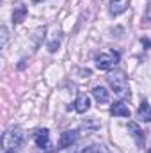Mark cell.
<instances>
[{
  "label": "cell",
  "mask_w": 151,
  "mask_h": 153,
  "mask_svg": "<svg viewBox=\"0 0 151 153\" xmlns=\"http://www.w3.org/2000/svg\"><path fill=\"white\" fill-rule=\"evenodd\" d=\"M21 143H23V130L20 126H11L2 135V146H4V150H16V148L21 146Z\"/></svg>",
  "instance_id": "cell-1"
},
{
  "label": "cell",
  "mask_w": 151,
  "mask_h": 153,
  "mask_svg": "<svg viewBox=\"0 0 151 153\" xmlns=\"http://www.w3.org/2000/svg\"><path fill=\"white\" fill-rule=\"evenodd\" d=\"M107 80H109V85L112 87V91L117 96L124 98V96L130 94V91H128V80H126V76H124L123 71H114V73H110V75L107 76Z\"/></svg>",
  "instance_id": "cell-2"
},
{
  "label": "cell",
  "mask_w": 151,
  "mask_h": 153,
  "mask_svg": "<svg viewBox=\"0 0 151 153\" xmlns=\"http://www.w3.org/2000/svg\"><path fill=\"white\" fill-rule=\"evenodd\" d=\"M94 62H96V68H98V70H101V71H110L114 66L119 62V53H117V52H103V53L96 55Z\"/></svg>",
  "instance_id": "cell-3"
},
{
  "label": "cell",
  "mask_w": 151,
  "mask_h": 153,
  "mask_svg": "<svg viewBox=\"0 0 151 153\" xmlns=\"http://www.w3.org/2000/svg\"><path fill=\"white\" fill-rule=\"evenodd\" d=\"M34 141H36V144H38L41 150H48L50 148V132H48V128L38 130L34 134Z\"/></svg>",
  "instance_id": "cell-4"
},
{
  "label": "cell",
  "mask_w": 151,
  "mask_h": 153,
  "mask_svg": "<svg viewBox=\"0 0 151 153\" xmlns=\"http://www.w3.org/2000/svg\"><path fill=\"white\" fill-rule=\"evenodd\" d=\"M76 139H78V132H75V130H66L61 135V139H59V148H62V150L64 148H70Z\"/></svg>",
  "instance_id": "cell-5"
},
{
  "label": "cell",
  "mask_w": 151,
  "mask_h": 153,
  "mask_svg": "<svg viewBox=\"0 0 151 153\" xmlns=\"http://www.w3.org/2000/svg\"><path fill=\"white\" fill-rule=\"evenodd\" d=\"M128 130L132 132V137L135 139L137 146H144V132L141 130V126L135 121H128Z\"/></svg>",
  "instance_id": "cell-6"
},
{
  "label": "cell",
  "mask_w": 151,
  "mask_h": 153,
  "mask_svg": "<svg viewBox=\"0 0 151 153\" xmlns=\"http://www.w3.org/2000/svg\"><path fill=\"white\" fill-rule=\"evenodd\" d=\"M128 4H130V0H110L109 11H110L112 16H117V14H121L128 9Z\"/></svg>",
  "instance_id": "cell-7"
},
{
  "label": "cell",
  "mask_w": 151,
  "mask_h": 153,
  "mask_svg": "<svg viewBox=\"0 0 151 153\" xmlns=\"http://www.w3.org/2000/svg\"><path fill=\"white\" fill-rule=\"evenodd\" d=\"M110 114L117 116V117H128L130 116V109L124 102H115L112 107H110Z\"/></svg>",
  "instance_id": "cell-8"
},
{
  "label": "cell",
  "mask_w": 151,
  "mask_h": 153,
  "mask_svg": "<svg viewBox=\"0 0 151 153\" xmlns=\"http://www.w3.org/2000/svg\"><path fill=\"white\" fill-rule=\"evenodd\" d=\"M93 96H94V100H96L98 103H107V102L110 100V94H109V91H107L103 85L93 87Z\"/></svg>",
  "instance_id": "cell-9"
},
{
  "label": "cell",
  "mask_w": 151,
  "mask_h": 153,
  "mask_svg": "<svg viewBox=\"0 0 151 153\" xmlns=\"http://www.w3.org/2000/svg\"><path fill=\"white\" fill-rule=\"evenodd\" d=\"M89 107H91V100H89V96H87V94H78V98H76V102H75V111L76 112L84 114V112L89 111Z\"/></svg>",
  "instance_id": "cell-10"
},
{
  "label": "cell",
  "mask_w": 151,
  "mask_h": 153,
  "mask_svg": "<svg viewBox=\"0 0 151 153\" xmlns=\"http://www.w3.org/2000/svg\"><path fill=\"white\" fill-rule=\"evenodd\" d=\"M137 114H139V119H142V121H146V123H151V105L148 102H142V103L139 105Z\"/></svg>",
  "instance_id": "cell-11"
},
{
  "label": "cell",
  "mask_w": 151,
  "mask_h": 153,
  "mask_svg": "<svg viewBox=\"0 0 151 153\" xmlns=\"http://www.w3.org/2000/svg\"><path fill=\"white\" fill-rule=\"evenodd\" d=\"M78 153H109V148L103 146V144H93V146L82 148Z\"/></svg>",
  "instance_id": "cell-12"
},
{
  "label": "cell",
  "mask_w": 151,
  "mask_h": 153,
  "mask_svg": "<svg viewBox=\"0 0 151 153\" xmlns=\"http://www.w3.org/2000/svg\"><path fill=\"white\" fill-rule=\"evenodd\" d=\"M25 13H27V7H25V5H20V7L13 13V22H16V23H18V22H21V20H23V16H25Z\"/></svg>",
  "instance_id": "cell-13"
},
{
  "label": "cell",
  "mask_w": 151,
  "mask_h": 153,
  "mask_svg": "<svg viewBox=\"0 0 151 153\" xmlns=\"http://www.w3.org/2000/svg\"><path fill=\"white\" fill-rule=\"evenodd\" d=\"M5 45H7V29L2 27V48H5Z\"/></svg>",
  "instance_id": "cell-14"
},
{
  "label": "cell",
  "mask_w": 151,
  "mask_h": 153,
  "mask_svg": "<svg viewBox=\"0 0 151 153\" xmlns=\"http://www.w3.org/2000/svg\"><path fill=\"white\" fill-rule=\"evenodd\" d=\"M57 46H59V41H53V43H50V45H48V50H50V52H55V50H57Z\"/></svg>",
  "instance_id": "cell-15"
},
{
  "label": "cell",
  "mask_w": 151,
  "mask_h": 153,
  "mask_svg": "<svg viewBox=\"0 0 151 153\" xmlns=\"http://www.w3.org/2000/svg\"><path fill=\"white\" fill-rule=\"evenodd\" d=\"M146 20L151 22V2L148 4V9H146Z\"/></svg>",
  "instance_id": "cell-16"
},
{
  "label": "cell",
  "mask_w": 151,
  "mask_h": 153,
  "mask_svg": "<svg viewBox=\"0 0 151 153\" xmlns=\"http://www.w3.org/2000/svg\"><path fill=\"white\" fill-rule=\"evenodd\" d=\"M4 153H16V152H14V150H5Z\"/></svg>",
  "instance_id": "cell-17"
},
{
  "label": "cell",
  "mask_w": 151,
  "mask_h": 153,
  "mask_svg": "<svg viewBox=\"0 0 151 153\" xmlns=\"http://www.w3.org/2000/svg\"><path fill=\"white\" fill-rule=\"evenodd\" d=\"M38 2H41V0H38Z\"/></svg>",
  "instance_id": "cell-18"
},
{
  "label": "cell",
  "mask_w": 151,
  "mask_h": 153,
  "mask_svg": "<svg viewBox=\"0 0 151 153\" xmlns=\"http://www.w3.org/2000/svg\"><path fill=\"white\" fill-rule=\"evenodd\" d=\"M150 153H151V150H150Z\"/></svg>",
  "instance_id": "cell-19"
}]
</instances>
